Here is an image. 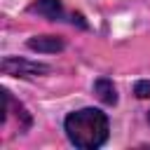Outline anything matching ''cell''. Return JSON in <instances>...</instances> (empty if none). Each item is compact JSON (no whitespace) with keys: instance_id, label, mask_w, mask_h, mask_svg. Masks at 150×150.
I'll list each match as a JSON object with an SVG mask.
<instances>
[{"instance_id":"obj_1","label":"cell","mask_w":150,"mask_h":150,"mask_svg":"<svg viewBox=\"0 0 150 150\" xmlns=\"http://www.w3.org/2000/svg\"><path fill=\"white\" fill-rule=\"evenodd\" d=\"M68 141L80 150H96L108 141V117L98 108H82L66 117L63 122Z\"/></svg>"},{"instance_id":"obj_2","label":"cell","mask_w":150,"mask_h":150,"mask_svg":"<svg viewBox=\"0 0 150 150\" xmlns=\"http://www.w3.org/2000/svg\"><path fill=\"white\" fill-rule=\"evenodd\" d=\"M0 68H2L5 75H14V77H33V75H42V73L49 70L45 63L26 61V59H19V56H5Z\"/></svg>"},{"instance_id":"obj_3","label":"cell","mask_w":150,"mask_h":150,"mask_svg":"<svg viewBox=\"0 0 150 150\" xmlns=\"http://www.w3.org/2000/svg\"><path fill=\"white\" fill-rule=\"evenodd\" d=\"M28 9L35 12V14L47 16L49 21H61V19L66 16V9H63L61 0H38V2H33Z\"/></svg>"},{"instance_id":"obj_4","label":"cell","mask_w":150,"mask_h":150,"mask_svg":"<svg viewBox=\"0 0 150 150\" xmlns=\"http://www.w3.org/2000/svg\"><path fill=\"white\" fill-rule=\"evenodd\" d=\"M28 47L35 52H45V54H56L63 49V40L56 35H35L28 40Z\"/></svg>"},{"instance_id":"obj_5","label":"cell","mask_w":150,"mask_h":150,"mask_svg":"<svg viewBox=\"0 0 150 150\" xmlns=\"http://www.w3.org/2000/svg\"><path fill=\"white\" fill-rule=\"evenodd\" d=\"M94 91H96V96H98L105 105H112V103L117 101V89H115L112 80H108V77L96 80V82H94Z\"/></svg>"},{"instance_id":"obj_6","label":"cell","mask_w":150,"mask_h":150,"mask_svg":"<svg viewBox=\"0 0 150 150\" xmlns=\"http://www.w3.org/2000/svg\"><path fill=\"white\" fill-rule=\"evenodd\" d=\"M136 96L138 98H150V82H138L136 84Z\"/></svg>"}]
</instances>
